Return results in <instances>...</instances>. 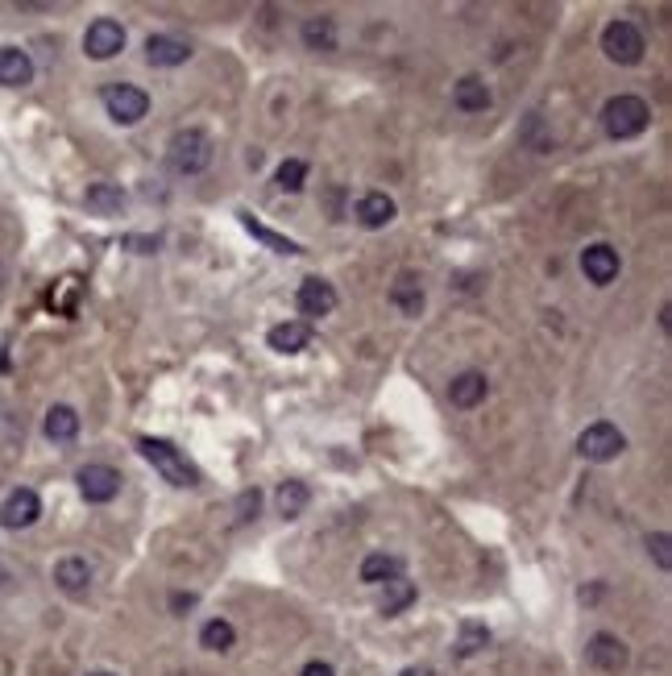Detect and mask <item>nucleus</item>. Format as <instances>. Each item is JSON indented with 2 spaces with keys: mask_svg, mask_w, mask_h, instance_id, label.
Wrapping results in <instances>:
<instances>
[{
  "mask_svg": "<svg viewBox=\"0 0 672 676\" xmlns=\"http://www.w3.org/2000/svg\"><path fill=\"white\" fill-rule=\"evenodd\" d=\"M137 453H142L171 486H179V490L200 486V469H195L171 440H162V436H142V440H137Z\"/></svg>",
  "mask_w": 672,
  "mask_h": 676,
  "instance_id": "f257e3e1",
  "label": "nucleus"
},
{
  "mask_svg": "<svg viewBox=\"0 0 672 676\" xmlns=\"http://www.w3.org/2000/svg\"><path fill=\"white\" fill-rule=\"evenodd\" d=\"M652 125V108L643 96H610L606 108H602V129L614 137V142H631V137H639L643 129Z\"/></svg>",
  "mask_w": 672,
  "mask_h": 676,
  "instance_id": "f03ea898",
  "label": "nucleus"
},
{
  "mask_svg": "<svg viewBox=\"0 0 672 676\" xmlns=\"http://www.w3.org/2000/svg\"><path fill=\"white\" fill-rule=\"evenodd\" d=\"M166 166L175 175H204L212 166V137L204 129H179L166 146Z\"/></svg>",
  "mask_w": 672,
  "mask_h": 676,
  "instance_id": "7ed1b4c3",
  "label": "nucleus"
},
{
  "mask_svg": "<svg viewBox=\"0 0 672 676\" xmlns=\"http://www.w3.org/2000/svg\"><path fill=\"white\" fill-rule=\"evenodd\" d=\"M643 50H648V38H643V30L635 21L619 17V21H610L606 30H602V54L610 63H619V67H635L643 59Z\"/></svg>",
  "mask_w": 672,
  "mask_h": 676,
  "instance_id": "20e7f679",
  "label": "nucleus"
},
{
  "mask_svg": "<svg viewBox=\"0 0 672 676\" xmlns=\"http://www.w3.org/2000/svg\"><path fill=\"white\" fill-rule=\"evenodd\" d=\"M100 100H104L108 117L117 125H137L150 112V96L142 88H133V83H108V88L100 92Z\"/></svg>",
  "mask_w": 672,
  "mask_h": 676,
  "instance_id": "39448f33",
  "label": "nucleus"
},
{
  "mask_svg": "<svg viewBox=\"0 0 672 676\" xmlns=\"http://www.w3.org/2000/svg\"><path fill=\"white\" fill-rule=\"evenodd\" d=\"M627 448V436L614 428V424H606V419H598V424H590L581 436H577V453L585 457V461H614Z\"/></svg>",
  "mask_w": 672,
  "mask_h": 676,
  "instance_id": "423d86ee",
  "label": "nucleus"
},
{
  "mask_svg": "<svg viewBox=\"0 0 672 676\" xmlns=\"http://www.w3.org/2000/svg\"><path fill=\"white\" fill-rule=\"evenodd\" d=\"M83 50H88V59L104 63V59H117L125 50V25L112 21V17H96L88 25V34H83Z\"/></svg>",
  "mask_w": 672,
  "mask_h": 676,
  "instance_id": "0eeeda50",
  "label": "nucleus"
},
{
  "mask_svg": "<svg viewBox=\"0 0 672 676\" xmlns=\"http://www.w3.org/2000/svg\"><path fill=\"white\" fill-rule=\"evenodd\" d=\"M75 482H79V494L88 502H96V506H104V502H112L121 494V473L112 465H83L75 473Z\"/></svg>",
  "mask_w": 672,
  "mask_h": 676,
  "instance_id": "6e6552de",
  "label": "nucleus"
},
{
  "mask_svg": "<svg viewBox=\"0 0 672 676\" xmlns=\"http://www.w3.org/2000/svg\"><path fill=\"white\" fill-rule=\"evenodd\" d=\"M38 519H42V498H38V490H30V486L13 490L5 502H0V527L21 531V527H34Z\"/></svg>",
  "mask_w": 672,
  "mask_h": 676,
  "instance_id": "1a4fd4ad",
  "label": "nucleus"
},
{
  "mask_svg": "<svg viewBox=\"0 0 672 676\" xmlns=\"http://www.w3.org/2000/svg\"><path fill=\"white\" fill-rule=\"evenodd\" d=\"M585 660H590L598 672H623L627 660H631V652H627V643L619 635L598 631L590 643H585Z\"/></svg>",
  "mask_w": 672,
  "mask_h": 676,
  "instance_id": "9d476101",
  "label": "nucleus"
},
{
  "mask_svg": "<svg viewBox=\"0 0 672 676\" xmlns=\"http://www.w3.org/2000/svg\"><path fill=\"white\" fill-rule=\"evenodd\" d=\"M581 274L590 278L594 287H610L614 278H619V249H610V245H590V249H581Z\"/></svg>",
  "mask_w": 672,
  "mask_h": 676,
  "instance_id": "9b49d317",
  "label": "nucleus"
},
{
  "mask_svg": "<svg viewBox=\"0 0 672 676\" xmlns=\"http://www.w3.org/2000/svg\"><path fill=\"white\" fill-rule=\"evenodd\" d=\"M295 303H299V312H303V316H332L341 299H336V287L324 283V278H303Z\"/></svg>",
  "mask_w": 672,
  "mask_h": 676,
  "instance_id": "f8f14e48",
  "label": "nucleus"
},
{
  "mask_svg": "<svg viewBox=\"0 0 672 676\" xmlns=\"http://www.w3.org/2000/svg\"><path fill=\"white\" fill-rule=\"evenodd\" d=\"M54 585H59L67 598H83L92 589V565L83 556H63L59 565H54Z\"/></svg>",
  "mask_w": 672,
  "mask_h": 676,
  "instance_id": "ddd939ff",
  "label": "nucleus"
},
{
  "mask_svg": "<svg viewBox=\"0 0 672 676\" xmlns=\"http://www.w3.org/2000/svg\"><path fill=\"white\" fill-rule=\"evenodd\" d=\"M266 345L274 349V353H303L307 345H312V324L307 320H287V324H274L270 332H266Z\"/></svg>",
  "mask_w": 672,
  "mask_h": 676,
  "instance_id": "4468645a",
  "label": "nucleus"
},
{
  "mask_svg": "<svg viewBox=\"0 0 672 676\" xmlns=\"http://www.w3.org/2000/svg\"><path fill=\"white\" fill-rule=\"evenodd\" d=\"M191 59V46L175 34H154L146 42V63L150 67H183Z\"/></svg>",
  "mask_w": 672,
  "mask_h": 676,
  "instance_id": "2eb2a0df",
  "label": "nucleus"
},
{
  "mask_svg": "<svg viewBox=\"0 0 672 676\" xmlns=\"http://www.w3.org/2000/svg\"><path fill=\"white\" fill-rule=\"evenodd\" d=\"M395 212L399 208H395V200H390L386 191H366L357 200V224L361 229H386V224L395 220Z\"/></svg>",
  "mask_w": 672,
  "mask_h": 676,
  "instance_id": "dca6fc26",
  "label": "nucleus"
},
{
  "mask_svg": "<svg viewBox=\"0 0 672 676\" xmlns=\"http://www.w3.org/2000/svg\"><path fill=\"white\" fill-rule=\"evenodd\" d=\"M486 394H490V382H486V374H478V370L457 374L453 386H448V399H453V407H461V411H473L478 403H486Z\"/></svg>",
  "mask_w": 672,
  "mask_h": 676,
  "instance_id": "f3484780",
  "label": "nucleus"
},
{
  "mask_svg": "<svg viewBox=\"0 0 672 676\" xmlns=\"http://www.w3.org/2000/svg\"><path fill=\"white\" fill-rule=\"evenodd\" d=\"M0 83L5 88H25L34 83V59L17 46H0Z\"/></svg>",
  "mask_w": 672,
  "mask_h": 676,
  "instance_id": "a211bd4d",
  "label": "nucleus"
},
{
  "mask_svg": "<svg viewBox=\"0 0 672 676\" xmlns=\"http://www.w3.org/2000/svg\"><path fill=\"white\" fill-rule=\"evenodd\" d=\"M42 432H46V440H54V444L75 440V436H79V415H75V407L54 403V407L46 411V419H42Z\"/></svg>",
  "mask_w": 672,
  "mask_h": 676,
  "instance_id": "6ab92c4d",
  "label": "nucleus"
},
{
  "mask_svg": "<svg viewBox=\"0 0 672 676\" xmlns=\"http://www.w3.org/2000/svg\"><path fill=\"white\" fill-rule=\"evenodd\" d=\"M390 303H395L403 316H419V312H424V287H419V278L411 270H403L395 278V287H390Z\"/></svg>",
  "mask_w": 672,
  "mask_h": 676,
  "instance_id": "aec40b11",
  "label": "nucleus"
},
{
  "mask_svg": "<svg viewBox=\"0 0 672 676\" xmlns=\"http://www.w3.org/2000/svg\"><path fill=\"white\" fill-rule=\"evenodd\" d=\"M299 38H303L307 50L328 54V50H336V21L332 17H307L299 25Z\"/></svg>",
  "mask_w": 672,
  "mask_h": 676,
  "instance_id": "412c9836",
  "label": "nucleus"
},
{
  "mask_svg": "<svg viewBox=\"0 0 672 676\" xmlns=\"http://www.w3.org/2000/svg\"><path fill=\"white\" fill-rule=\"evenodd\" d=\"M83 204H88L96 216H121L125 208V191L117 183H92L88 195H83Z\"/></svg>",
  "mask_w": 672,
  "mask_h": 676,
  "instance_id": "4be33fe9",
  "label": "nucleus"
},
{
  "mask_svg": "<svg viewBox=\"0 0 672 676\" xmlns=\"http://www.w3.org/2000/svg\"><path fill=\"white\" fill-rule=\"evenodd\" d=\"M403 577V560L399 556H386V552H374L361 560V581L366 585H386V581H395Z\"/></svg>",
  "mask_w": 672,
  "mask_h": 676,
  "instance_id": "5701e85b",
  "label": "nucleus"
},
{
  "mask_svg": "<svg viewBox=\"0 0 672 676\" xmlns=\"http://www.w3.org/2000/svg\"><path fill=\"white\" fill-rule=\"evenodd\" d=\"M453 104H457L461 112H486V108H490V88H486L478 75H465L457 88H453Z\"/></svg>",
  "mask_w": 672,
  "mask_h": 676,
  "instance_id": "b1692460",
  "label": "nucleus"
},
{
  "mask_svg": "<svg viewBox=\"0 0 672 676\" xmlns=\"http://www.w3.org/2000/svg\"><path fill=\"white\" fill-rule=\"evenodd\" d=\"M237 216H241V224H245V229L254 233V237L266 245V249H274V253H287V258H291V253H303V249H299V241H291V237H283V233L266 229V224H262L254 212H237Z\"/></svg>",
  "mask_w": 672,
  "mask_h": 676,
  "instance_id": "393cba45",
  "label": "nucleus"
},
{
  "mask_svg": "<svg viewBox=\"0 0 672 676\" xmlns=\"http://www.w3.org/2000/svg\"><path fill=\"white\" fill-rule=\"evenodd\" d=\"M274 502H278V515L283 519H299L307 511V502H312V490H307L303 482H283L278 494H274Z\"/></svg>",
  "mask_w": 672,
  "mask_h": 676,
  "instance_id": "a878e982",
  "label": "nucleus"
},
{
  "mask_svg": "<svg viewBox=\"0 0 672 676\" xmlns=\"http://www.w3.org/2000/svg\"><path fill=\"white\" fill-rule=\"evenodd\" d=\"M237 643V631L229 618H208L204 631H200V647H208V652H229V647Z\"/></svg>",
  "mask_w": 672,
  "mask_h": 676,
  "instance_id": "bb28decb",
  "label": "nucleus"
},
{
  "mask_svg": "<svg viewBox=\"0 0 672 676\" xmlns=\"http://www.w3.org/2000/svg\"><path fill=\"white\" fill-rule=\"evenodd\" d=\"M419 598V589L407 581V577H395V581H386V598H382V614H403L411 602Z\"/></svg>",
  "mask_w": 672,
  "mask_h": 676,
  "instance_id": "cd10ccee",
  "label": "nucleus"
},
{
  "mask_svg": "<svg viewBox=\"0 0 672 676\" xmlns=\"http://www.w3.org/2000/svg\"><path fill=\"white\" fill-rule=\"evenodd\" d=\"M486 643H490V631H486V623H473V618H465V623H461V635H457V656H461V660L478 656Z\"/></svg>",
  "mask_w": 672,
  "mask_h": 676,
  "instance_id": "c85d7f7f",
  "label": "nucleus"
},
{
  "mask_svg": "<svg viewBox=\"0 0 672 676\" xmlns=\"http://www.w3.org/2000/svg\"><path fill=\"white\" fill-rule=\"evenodd\" d=\"M278 187L283 191H303V183H307V162L303 158H287L283 166H278Z\"/></svg>",
  "mask_w": 672,
  "mask_h": 676,
  "instance_id": "c756f323",
  "label": "nucleus"
},
{
  "mask_svg": "<svg viewBox=\"0 0 672 676\" xmlns=\"http://www.w3.org/2000/svg\"><path fill=\"white\" fill-rule=\"evenodd\" d=\"M668 544H672V540H668V535H664V531H656V535H648V552L656 556V565H660L664 573L672 569V556H668Z\"/></svg>",
  "mask_w": 672,
  "mask_h": 676,
  "instance_id": "7c9ffc66",
  "label": "nucleus"
},
{
  "mask_svg": "<svg viewBox=\"0 0 672 676\" xmlns=\"http://www.w3.org/2000/svg\"><path fill=\"white\" fill-rule=\"evenodd\" d=\"M258 506H262V494H258V490H245L241 502H237V511H241V519H254Z\"/></svg>",
  "mask_w": 672,
  "mask_h": 676,
  "instance_id": "2f4dec72",
  "label": "nucleus"
},
{
  "mask_svg": "<svg viewBox=\"0 0 672 676\" xmlns=\"http://www.w3.org/2000/svg\"><path fill=\"white\" fill-rule=\"evenodd\" d=\"M125 245H129L133 253H154L162 241H158V237H125Z\"/></svg>",
  "mask_w": 672,
  "mask_h": 676,
  "instance_id": "473e14b6",
  "label": "nucleus"
},
{
  "mask_svg": "<svg viewBox=\"0 0 672 676\" xmlns=\"http://www.w3.org/2000/svg\"><path fill=\"white\" fill-rule=\"evenodd\" d=\"M299 676H336L332 672V664L328 660H312V664H303V672Z\"/></svg>",
  "mask_w": 672,
  "mask_h": 676,
  "instance_id": "72a5a7b5",
  "label": "nucleus"
},
{
  "mask_svg": "<svg viewBox=\"0 0 672 676\" xmlns=\"http://www.w3.org/2000/svg\"><path fill=\"white\" fill-rule=\"evenodd\" d=\"M195 606V594H175L171 598V610H191Z\"/></svg>",
  "mask_w": 672,
  "mask_h": 676,
  "instance_id": "f704fd0d",
  "label": "nucleus"
},
{
  "mask_svg": "<svg viewBox=\"0 0 672 676\" xmlns=\"http://www.w3.org/2000/svg\"><path fill=\"white\" fill-rule=\"evenodd\" d=\"M399 676H432V668H403Z\"/></svg>",
  "mask_w": 672,
  "mask_h": 676,
  "instance_id": "c9c22d12",
  "label": "nucleus"
},
{
  "mask_svg": "<svg viewBox=\"0 0 672 676\" xmlns=\"http://www.w3.org/2000/svg\"><path fill=\"white\" fill-rule=\"evenodd\" d=\"M0 581H9V573H5V565H0Z\"/></svg>",
  "mask_w": 672,
  "mask_h": 676,
  "instance_id": "e433bc0d",
  "label": "nucleus"
},
{
  "mask_svg": "<svg viewBox=\"0 0 672 676\" xmlns=\"http://www.w3.org/2000/svg\"><path fill=\"white\" fill-rule=\"evenodd\" d=\"M0 287H5V266H0Z\"/></svg>",
  "mask_w": 672,
  "mask_h": 676,
  "instance_id": "4c0bfd02",
  "label": "nucleus"
},
{
  "mask_svg": "<svg viewBox=\"0 0 672 676\" xmlns=\"http://www.w3.org/2000/svg\"><path fill=\"white\" fill-rule=\"evenodd\" d=\"M88 676H112V672H88Z\"/></svg>",
  "mask_w": 672,
  "mask_h": 676,
  "instance_id": "58836bf2",
  "label": "nucleus"
}]
</instances>
